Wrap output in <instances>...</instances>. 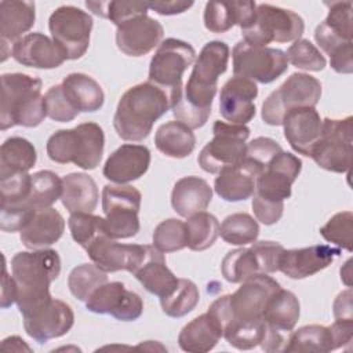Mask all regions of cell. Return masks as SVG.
Segmentation results:
<instances>
[{"label": "cell", "mask_w": 353, "mask_h": 353, "mask_svg": "<svg viewBox=\"0 0 353 353\" xmlns=\"http://www.w3.org/2000/svg\"><path fill=\"white\" fill-rule=\"evenodd\" d=\"M11 273L17 283V305L25 314L52 298L50 284L61 273V258L51 248L18 252L11 259Z\"/></svg>", "instance_id": "obj_3"}, {"label": "cell", "mask_w": 353, "mask_h": 353, "mask_svg": "<svg viewBox=\"0 0 353 353\" xmlns=\"http://www.w3.org/2000/svg\"><path fill=\"white\" fill-rule=\"evenodd\" d=\"M188 232V247L192 251H204L210 248L219 236L218 219L205 211L188 216L185 222Z\"/></svg>", "instance_id": "obj_42"}, {"label": "cell", "mask_w": 353, "mask_h": 353, "mask_svg": "<svg viewBox=\"0 0 353 353\" xmlns=\"http://www.w3.org/2000/svg\"><path fill=\"white\" fill-rule=\"evenodd\" d=\"M301 170V159L281 150L256 176L252 211L259 222L273 225L280 221L284 211V200L291 197V186Z\"/></svg>", "instance_id": "obj_4"}, {"label": "cell", "mask_w": 353, "mask_h": 353, "mask_svg": "<svg viewBox=\"0 0 353 353\" xmlns=\"http://www.w3.org/2000/svg\"><path fill=\"white\" fill-rule=\"evenodd\" d=\"M284 247L276 241H254L248 248L229 251L221 263V272L229 283H243L244 280L261 274L274 273Z\"/></svg>", "instance_id": "obj_13"}, {"label": "cell", "mask_w": 353, "mask_h": 353, "mask_svg": "<svg viewBox=\"0 0 353 353\" xmlns=\"http://www.w3.org/2000/svg\"><path fill=\"white\" fill-rule=\"evenodd\" d=\"M258 87L255 81L245 77L233 76L229 79L219 94V113L232 124H247L255 116V98Z\"/></svg>", "instance_id": "obj_21"}, {"label": "cell", "mask_w": 353, "mask_h": 353, "mask_svg": "<svg viewBox=\"0 0 353 353\" xmlns=\"http://www.w3.org/2000/svg\"><path fill=\"white\" fill-rule=\"evenodd\" d=\"M212 199V189L208 182L200 176L189 175L178 179L172 188L171 205L181 216H190L204 211Z\"/></svg>", "instance_id": "obj_32"}, {"label": "cell", "mask_w": 353, "mask_h": 353, "mask_svg": "<svg viewBox=\"0 0 353 353\" xmlns=\"http://www.w3.org/2000/svg\"><path fill=\"white\" fill-rule=\"evenodd\" d=\"M99 192L95 181L84 172H72L62 179L61 201L70 212H92L98 205Z\"/></svg>", "instance_id": "obj_34"}, {"label": "cell", "mask_w": 353, "mask_h": 353, "mask_svg": "<svg viewBox=\"0 0 353 353\" xmlns=\"http://www.w3.org/2000/svg\"><path fill=\"white\" fill-rule=\"evenodd\" d=\"M171 109L167 94L150 81L128 88L120 98L113 127L124 141H142L152 132L153 124Z\"/></svg>", "instance_id": "obj_2"}, {"label": "cell", "mask_w": 353, "mask_h": 353, "mask_svg": "<svg viewBox=\"0 0 353 353\" xmlns=\"http://www.w3.org/2000/svg\"><path fill=\"white\" fill-rule=\"evenodd\" d=\"M145 251L146 244H121L108 234L98 237L85 248L94 265L106 273L119 270L132 273L142 261Z\"/></svg>", "instance_id": "obj_19"}, {"label": "cell", "mask_w": 353, "mask_h": 353, "mask_svg": "<svg viewBox=\"0 0 353 353\" xmlns=\"http://www.w3.org/2000/svg\"><path fill=\"white\" fill-rule=\"evenodd\" d=\"M323 120L314 108H298L288 112L283 120L284 137L299 154L309 156L321 132Z\"/></svg>", "instance_id": "obj_27"}, {"label": "cell", "mask_w": 353, "mask_h": 353, "mask_svg": "<svg viewBox=\"0 0 353 353\" xmlns=\"http://www.w3.org/2000/svg\"><path fill=\"white\" fill-rule=\"evenodd\" d=\"M194 58L196 51L192 44L170 37L159 44L150 59L149 81L167 94L171 108L182 95V76Z\"/></svg>", "instance_id": "obj_8"}, {"label": "cell", "mask_w": 353, "mask_h": 353, "mask_svg": "<svg viewBox=\"0 0 353 353\" xmlns=\"http://www.w3.org/2000/svg\"><path fill=\"white\" fill-rule=\"evenodd\" d=\"M61 196L62 179L55 172L43 170L32 174L28 203L34 211L51 207Z\"/></svg>", "instance_id": "obj_41"}, {"label": "cell", "mask_w": 353, "mask_h": 353, "mask_svg": "<svg viewBox=\"0 0 353 353\" xmlns=\"http://www.w3.org/2000/svg\"><path fill=\"white\" fill-rule=\"evenodd\" d=\"M259 174L261 170L243 157L237 164L225 167L218 172L214 181V189L226 201H244L254 194Z\"/></svg>", "instance_id": "obj_26"}, {"label": "cell", "mask_w": 353, "mask_h": 353, "mask_svg": "<svg viewBox=\"0 0 353 353\" xmlns=\"http://www.w3.org/2000/svg\"><path fill=\"white\" fill-rule=\"evenodd\" d=\"M353 154V117L324 119L321 132L309 157L331 172H347Z\"/></svg>", "instance_id": "obj_11"}, {"label": "cell", "mask_w": 353, "mask_h": 353, "mask_svg": "<svg viewBox=\"0 0 353 353\" xmlns=\"http://www.w3.org/2000/svg\"><path fill=\"white\" fill-rule=\"evenodd\" d=\"M141 192L131 185H105L102 189V210L109 237L130 239L139 232L138 212Z\"/></svg>", "instance_id": "obj_12"}, {"label": "cell", "mask_w": 353, "mask_h": 353, "mask_svg": "<svg viewBox=\"0 0 353 353\" xmlns=\"http://www.w3.org/2000/svg\"><path fill=\"white\" fill-rule=\"evenodd\" d=\"M229 46L208 41L200 51L178 102L171 108L174 117L189 128L203 127L210 114L218 88V79L228 69Z\"/></svg>", "instance_id": "obj_1"}, {"label": "cell", "mask_w": 353, "mask_h": 353, "mask_svg": "<svg viewBox=\"0 0 353 353\" xmlns=\"http://www.w3.org/2000/svg\"><path fill=\"white\" fill-rule=\"evenodd\" d=\"M17 302V283L12 276H8L6 259L3 266V287H1V307H8Z\"/></svg>", "instance_id": "obj_56"}, {"label": "cell", "mask_w": 353, "mask_h": 353, "mask_svg": "<svg viewBox=\"0 0 353 353\" xmlns=\"http://www.w3.org/2000/svg\"><path fill=\"white\" fill-rule=\"evenodd\" d=\"M41 80L23 73L1 74L0 128L37 127L47 116Z\"/></svg>", "instance_id": "obj_5"}, {"label": "cell", "mask_w": 353, "mask_h": 353, "mask_svg": "<svg viewBox=\"0 0 353 353\" xmlns=\"http://www.w3.org/2000/svg\"><path fill=\"white\" fill-rule=\"evenodd\" d=\"M331 68L338 73L349 74L353 72V41L346 43L330 55Z\"/></svg>", "instance_id": "obj_53"}, {"label": "cell", "mask_w": 353, "mask_h": 353, "mask_svg": "<svg viewBox=\"0 0 353 353\" xmlns=\"http://www.w3.org/2000/svg\"><path fill=\"white\" fill-rule=\"evenodd\" d=\"M341 254V248L327 244L285 250L281 254L279 270L290 279H305L328 268Z\"/></svg>", "instance_id": "obj_23"}, {"label": "cell", "mask_w": 353, "mask_h": 353, "mask_svg": "<svg viewBox=\"0 0 353 353\" xmlns=\"http://www.w3.org/2000/svg\"><path fill=\"white\" fill-rule=\"evenodd\" d=\"M156 148L165 156L172 159L188 157L194 146L196 137L186 124L175 120L161 124L154 134Z\"/></svg>", "instance_id": "obj_39"}, {"label": "cell", "mask_w": 353, "mask_h": 353, "mask_svg": "<svg viewBox=\"0 0 353 353\" xmlns=\"http://www.w3.org/2000/svg\"><path fill=\"white\" fill-rule=\"evenodd\" d=\"M335 320H353L352 317V290L341 292L334 302Z\"/></svg>", "instance_id": "obj_55"}, {"label": "cell", "mask_w": 353, "mask_h": 353, "mask_svg": "<svg viewBox=\"0 0 353 353\" xmlns=\"http://www.w3.org/2000/svg\"><path fill=\"white\" fill-rule=\"evenodd\" d=\"M103 148V130L92 121L81 123L69 130H58L47 141V154L52 161L73 163L87 171L99 165Z\"/></svg>", "instance_id": "obj_6"}, {"label": "cell", "mask_w": 353, "mask_h": 353, "mask_svg": "<svg viewBox=\"0 0 353 353\" xmlns=\"http://www.w3.org/2000/svg\"><path fill=\"white\" fill-rule=\"evenodd\" d=\"M26 334L39 343L63 336L74 323L72 307L59 299L50 298L30 312L22 314Z\"/></svg>", "instance_id": "obj_17"}, {"label": "cell", "mask_w": 353, "mask_h": 353, "mask_svg": "<svg viewBox=\"0 0 353 353\" xmlns=\"http://www.w3.org/2000/svg\"><path fill=\"white\" fill-rule=\"evenodd\" d=\"M65 230L63 216L52 207L37 210L19 232L22 244L29 250H40L57 243Z\"/></svg>", "instance_id": "obj_31"}, {"label": "cell", "mask_w": 353, "mask_h": 353, "mask_svg": "<svg viewBox=\"0 0 353 353\" xmlns=\"http://www.w3.org/2000/svg\"><path fill=\"white\" fill-rule=\"evenodd\" d=\"M222 338V327L208 312L188 323L178 335V345L185 352L205 353L212 350Z\"/></svg>", "instance_id": "obj_33"}, {"label": "cell", "mask_w": 353, "mask_h": 353, "mask_svg": "<svg viewBox=\"0 0 353 353\" xmlns=\"http://www.w3.org/2000/svg\"><path fill=\"white\" fill-rule=\"evenodd\" d=\"M352 233H353V214L350 211H342L328 219V222L320 228V234L328 243L338 245L346 251H352Z\"/></svg>", "instance_id": "obj_50"}, {"label": "cell", "mask_w": 353, "mask_h": 353, "mask_svg": "<svg viewBox=\"0 0 353 353\" xmlns=\"http://www.w3.org/2000/svg\"><path fill=\"white\" fill-rule=\"evenodd\" d=\"M106 281V272L101 270L94 263H83L69 273L68 287L74 298L79 301H87L90 295Z\"/></svg>", "instance_id": "obj_46"}, {"label": "cell", "mask_w": 353, "mask_h": 353, "mask_svg": "<svg viewBox=\"0 0 353 353\" xmlns=\"http://www.w3.org/2000/svg\"><path fill=\"white\" fill-rule=\"evenodd\" d=\"M200 294L197 285L188 279H179L175 290L160 299L163 312L170 317H182L190 313L199 303Z\"/></svg>", "instance_id": "obj_44"}, {"label": "cell", "mask_w": 353, "mask_h": 353, "mask_svg": "<svg viewBox=\"0 0 353 353\" xmlns=\"http://www.w3.org/2000/svg\"><path fill=\"white\" fill-rule=\"evenodd\" d=\"M150 165V150L145 145L124 143L106 160L102 174L114 183H127L139 179Z\"/></svg>", "instance_id": "obj_24"}, {"label": "cell", "mask_w": 353, "mask_h": 353, "mask_svg": "<svg viewBox=\"0 0 353 353\" xmlns=\"http://www.w3.org/2000/svg\"><path fill=\"white\" fill-rule=\"evenodd\" d=\"M240 284L233 294L215 299L208 307V313L218 320L222 330L230 320H263L268 301L281 288L268 273L255 274Z\"/></svg>", "instance_id": "obj_7"}, {"label": "cell", "mask_w": 353, "mask_h": 353, "mask_svg": "<svg viewBox=\"0 0 353 353\" xmlns=\"http://www.w3.org/2000/svg\"><path fill=\"white\" fill-rule=\"evenodd\" d=\"M85 6L95 15L109 19L116 26L134 17L148 15L149 10L148 1H85Z\"/></svg>", "instance_id": "obj_45"}, {"label": "cell", "mask_w": 353, "mask_h": 353, "mask_svg": "<svg viewBox=\"0 0 353 353\" xmlns=\"http://www.w3.org/2000/svg\"><path fill=\"white\" fill-rule=\"evenodd\" d=\"M85 307L97 314H110L121 321H134L143 312L141 296L120 281L103 283L85 301Z\"/></svg>", "instance_id": "obj_18"}, {"label": "cell", "mask_w": 353, "mask_h": 353, "mask_svg": "<svg viewBox=\"0 0 353 353\" xmlns=\"http://www.w3.org/2000/svg\"><path fill=\"white\" fill-rule=\"evenodd\" d=\"M163 25L149 15H139L117 25V48L128 57H142L157 47L163 39Z\"/></svg>", "instance_id": "obj_20"}, {"label": "cell", "mask_w": 353, "mask_h": 353, "mask_svg": "<svg viewBox=\"0 0 353 353\" xmlns=\"http://www.w3.org/2000/svg\"><path fill=\"white\" fill-rule=\"evenodd\" d=\"M305 30L303 19L294 11L270 4H258L250 25L241 29L243 40L252 46L298 40Z\"/></svg>", "instance_id": "obj_9"}, {"label": "cell", "mask_w": 353, "mask_h": 353, "mask_svg": "<svg viewBox=\"0 0 353 353\" xmlns=\"http://www.w3.org/2000/svg\"><path fill=\"white\" fill-rule=\"evenodd\" d=\"M68 225L73 240L84 250L98 237L108 234L105 218L92 215L91 212H74L69 216Z\"/></svg>", "instance_id": "obj_47"}, {"label": "cell", "mask_w": 353, "mask_h": 353, "mask_svg": "<svg viewBox=\"0 0 353 353\" xmlns=\"http://www.w3.org/2000/svg\"><path fill=\"white\" fill-rule=\"evenodd\" d=\"M256 10L255 1H208L204 8V26L212 33H225L234 25L244 29Z\"/></svg>", "instance_id": "obj_30"}, {"label": "cell", "mask_w": 353, "mask_h": 353, "mask_svg": "<svg viewBox=\"0 0 353 353\" xmlns=\"http://www.w3.org/2000/svg\"><path fill=\"white\" fill-rule=\"evenodd\" d=\"M321 97V83L307 73H292L262 105V120L281 125L285 114L298 108H314Z\"/></svg>", "instance_id": "obj_10"}, {"label": "cell", "mask_w": 353, "mask_h": 353, "mask_svg": "<svg viewBox=\"0 0 353 353\" xmlns=\"http://www.w3.org/2000/svg\"><path fill=\"white\" fill-rule=\"evenodd\" d=\"M37 160L33 143L22 137L6 139L0 148V179L26 174Z\"/></svg>", "instance_id": "obj_36"}, {"label": "cell", "mask_w": 353, "mask_h": 353, "mask_svg": "<svg viewBox=\"0 0 353 353\" xmlns=\"http://www.w3.org/2000/svg\"><path fill=\"white\" fill-rule=\"evenodd\" d=\"M332 327L319 324L303 325L294 331L285 341L283 352H314L325 353L339 349Z\"/></svg>", "instance_id": "obj_38"}, {"label": "cell", "mask_w": 353, "mask_h": 353, "mask_svg": "<svg viewBox=\"0 0 353 353\" xmlns=\"http://www.w3.org/2000/svg\"><path fill=\"white\" fill-rule=\"evenodd\" d=\"M44 105L47 116L59 123L72 121L79 114V112L72 106V103L65 97L61 84L52 85L46 92Z\"/></svg>", "instance_id": "obj_51"}, {"label": "cell", "mask_w": 353, "mask_h": 353, "mask_svg": "<svg viewBox=\"0 0 353 353\" xmlns=\"http://www.w3.org/2000/svg\"><path fill=\"white\" fill-rule=\"evenodd\" d=\"M92 18L74 6L58 7L48 19L52 40L65 51L68 59L81 58L90 46Z\"/></svg>", "instance_id": "obj_16"}, {"label": "cell", "mask_w": 353, "mask_h": 353, "mask_svg": "<svg viewBox=\"0 0 353 353\" xmlns=\"http://www.w3.org/2000/svg\"><path fill=\"white\" fill-rule=\"evenodd\" d=\"M281 150H283L281 146L274 139L266 138V137H258L247 145L244 159H247L254 165H256L262 172L263 168L269 164V161Z\"/></svg>", "instance_id": "obj_52"}, {"label": "cell", "mask_w": 353, "mask_h": 353, "mask_svg": "<svg viewBox=\"0 0 353 353\" xmlns=\"http://www.w3.org/2000/svg\"><path fill=\"white\" fill-rule=\"evenodd\" d=\"M214 138L201 149L199 165L210 174H216L222 168L237 164L245 154V141L250 128L244 124H232L216 120L212 125Z\"/></svg>", "instance_id": "obj_14"}, {"label": "cell", "mask_w": 353, "mask_h": 353, "mask_svg": "<svg viewBox=\"0 0 353 353\" xmlns=\"http://www.w3.org/2000/svg\"><path fill=\"white\" fill-rule=\"evenodd\" d=\"M268 325L263 320H230L223 325L222 336L236 349L250 350L265 339Z\"/></svg>", "instance_id": "obj_40"}, {"label": "cell", "mask_w": 353, "mask_h": 353, "mask_svg": "<svg viewBox=\"0 0 353 353\" xmlns=\"http://www.w3.org/2000/svg\"><path fill=\"white\" fill-rule=\"evenodd\" d=\"M36 21V6L33 1L4 0L0 1V34H1V61L8 54V43H15L23 33L32 29ZM23 37V36H22Z\"/></svg>", "instance_id": "obj_29"}, {"label": "cell", "mask_w": 353, "mask_h": 353, "mask_svg": "<svg viewBox=\"0 0 353 353\" xmlns=\"http://www.w3.org/2000/svg\"><path fill=\"white\" fill-rule=\"evenodd\" d=\"M153 247L160 252H174L188 247V232L185 222L168 218L161 221L153 232Z\"/></svg>", "instance_id": "obj_48"}, {"label": "cell", "mask_w": 353, "mask_h": 353, "mask_svg": "<svg viewBox=\"0 0 353 353\" xmlns=\"http://www.w3.org/2000/svg\"><path fill=\"white\" fill-rule=\"evenodd\" d=\"M328 6V15L320 25H317L314 40L324 52L331 55L339 47L352 43V3L336 1Z\"/></svg>", "instance_id": "obj_25"}, {"label": "cell", "mask_w": 353, "mask_h": 353, "mask_svg": "<svg viewBox=\"0 0 353 353\" xmlns=\"http://www.w3.org/2000/svg\"><path fill=\"white\" fill-rule=\"evenodd\" d=\"M287 61L302 70L320 72L325 68L327 61L324 55L317 50L314 44H312L306 39H298L285 52Z\"/></svg>", "instance_id": "obj_49"}, {"label": "cell", "mask_w": 353, "mask_h": 353, "mask_svg": "<svg viewBox=\"0 0 353 353\" xmlns=\"http://www.w3.org/2000/svg\"><path fill=\"white\" fill-rule=\"evenodd\" d=\"M132 274L148 292L159 296L160 299L168 296L175 290L179 280L167 268L163 252L148 244L143 258Z\"/></svg>", "instance_id": "obj_28"}, {"label": "cell", "mask_w": 353, "mask_h": 353, "mask_svg": "<svg viewBox=\"0 0 353 353\" xmlns=\"http://www.w3.org/2000/svg\"><path fill=\"white\" fill-rule=\"evenodd\" d=\"M219 234L228 244L245 245L258 239L259 225L250 214L236 212L223 219Z\"/></svg>", "instance_id": "obj_43"}, {"label": "cell", "mask_w": 353, "mask_h": 353, "mask_svg": "<svg viewBox=\"0 0 353 353\" xmlns=\"http://www.w3.org/2000/svg\"><path fill=\"white\" fill-rule=\"evenodd\" d=\"M148 4H149V8H152L160 15H176L188 11L193 6V1L154 0V1H148Z\"/></svg>", "instance_id": "obj_54"}, {"label": "cell", "mask_w": 353, "mask_h": 353, "mask_svg": "<svg viewBox=\"0 0 353 353\" xmlns=\"http://www.w3.org/2000/svg\"><path fill=\"white\" fill-rule=\"evenodd\" d=\"M11 57L23 66L37 69H54L68 59L65 51L40 32L25 34L17 40L11 47Z\"/></svg>", "instance_id": "obj_22"}, {"label": "cell", "mask_w": 353, "mask_h": 353, "mask_svg": "<svg viewBox=\"0 0 353 353\" xmlns=\"http://www.w3.org/2000/svg\"><path fill=\"white\" fill-rule=\"evenodd\" d=\"M299 301L288 290L280 288L268 301L263 310V321L277 332L292 331L299 319Z\"/></svg>", "instance_id": "obj_37"}, {"label": "cell", "mask_w": 353, "mask_h": 353, "mask_svg": "<svg viewBox=\"0 0 353 353\" xmlns=\"http://www.w3.org/2000/svg\"><path fill=\"white\" fill-rule=\"evenodd\" d=\"M234 76L269 84L288 69L285 52L279 48L259 47L240 40L232 51Z\"/></svg>", "instance_id": "obj_15"}, {"label": "cell", "mask_w": 353, "mask_h": 353, "mask_svg": "<svg viewBox=\"0 0 353 353\" xmlns=\"http://www.w3.org/2000/svg\"><path fill=\"white\" fill-rule=\"evenodd\" d=\"M72 106L80 112H97L102 108L105 94L98 81L84 73H70L61 83Z\"/></svg>", "instance_id": "obj_35"}]
</instances>
